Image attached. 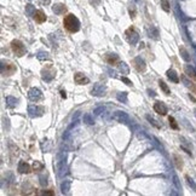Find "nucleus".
Segmentation results:
<instances>
[{"instance_id": "a878e982", "label": "nucleus", "mask_w": 196, "mask_h": 196, "mask_svg": "<svg viewBox=\"0 0 196 196\" xmlns=\"http://www.w3.org/2000/svg\"><path fill=\"white\" fill-rule=\"evenodd\" d=\"M70 188V182L69 180H64V183L62 184V193H67Z\"/></svg>"}, {"instance_id": "39448f33", "label": "nucleus", "mask_w": 196, "mask_h": 196, "mask_svg": "<svg viewBox=\"0 0 196 196\" xmlns=\"http://www.w3.org/2000/svg\"><path fill=\"white\" fill-rule=\"evenodd\" d=\"M132 64H133L134 69H136L138 73H144L145 69H147V64H145V62L142 59V57H136V58L132 61Z\"/></svg>"}, {"instance_id": "20e7f679", "label": "nucleus", "mask_w": 196, "mask_h": 196, "mask_svg": "<svg viewBox=\"0 0 196 196\" xmlns=\"http://www.w3.org/2000/svg\"><path fill=\"white\" fill-rule=\"evenodd\" d=\"M125 35H126L127 41H129L130 44H132V45L137 44V43H138V40H139V35H138L137 31H136L133 27H130V28L125 32Z\"/></svg>"}, {"instance_id": "f03ea898", "label": "nucleus", "mask_w": 196, "mask_h": 196, "mask_svg": "<svg viewBox=\"0 0 196 196\" xmlns=\"http://www.w3.org/2000/svg\"><path fill=\"white\" fill-rule=\"evenodd\" d=\"M11 50L17 57H22L27 53V49L21 40H12L11 41Z\"/></svg>"}, {"instance_id": "7c9ffc66", "label": "nucleus", "mask_w": 196, "mask_h": 196, "mask_svg": "<svg viewBox=\"0 0 196 196\" xmlns=\"http://www.w3.org/2000/svg\"><path fill=\"white\" fill-rule=\"evenodd\" d=\"M43 194H44V195H55L53 191H45V190L43 191Z\"/></svg>"}, {"instance_id": "9d476101", "label": "nucleus", "mask_w": 196, "mask_h": 196, "mask_svg": "<svg viewBox=\"0 0 196 196\" xmlns=\"http://www.w3.org/2000/svg\"><path fill=\"white\" fill-rule=\"evenodd\" d=\"M50 68H51V65H47V67H45V68L43 69V79H44V80H46V81L52 80V79L55 78V75H56L55 69H52L51 71H49Z\"/></svg>"}, {"instance_id": "423d86ee", "label": "nucleus", "mask_w": 196, "mask_h": 196, "mask_svg": "<svg viewBox=\"0 0 196 196\" xmlns=\"http://www.w3.org/2000/svg\"><path fill=\"white\" fill-rule=\"evenodd\" d=\"M28 96H29V99L33 100V102H38V100L43 99V93H41V91H40L39 88H36V87H33V88L29 90Z\"/></svg>"}, {"instance_id": "cd10ccee", "label": "nucleus", "mask_w": 196, "mask_h": 196, "mask_svg": "<svg viewBox=\"0 0 196 196\" xmlns=\"http://www.w3.org/2000/svg\"><path fill=\"white\" fill-rule=\"evenodd\" d=\"M130 16L132 17V18H134V17H136V9H134V6L130 7Z\"/></svg>"}, {"instance_id": "c85d7f7f", "label": "nucleus", "mask_w": 196, "mask_h": 196, "mask_svg": "<svg viewBox=\"0 0 196 196\" xmlns=\"http://www.w3.org/2000/svg\"><path fill=\"white\" fill-rule=\"evenodd\" d=\"M188 86H189V87H190V88H191V90H193V91L196 93V86L194 85V84H191V82L189 84V82H188Z\"/></svg>"}, {"instance_id": "6ab92c4d", "label": "nucleus", "mask_w": 196, "mask_h": 196, "mask_svg": "<svg viewBox=\"0 0 196 196\" xmlns=\"http://www.w3.org/2000/svg\"><path fill=\"white\" fill-rule=\"evenodd\" d=\"M99 88V85H96L93 88H92V95H96V96H102V95H104V87H102L100 90H98Z\"/></svg>"}, {"instance_id": "4be33fe9", "label": "nucleus", "mask_w": 196, "mask_h": 196, "mask_svg": "<svg viewBox=\"0 0 196 196\" xmlns=\"http://www.w3.org/2000/svg\"><path fill=\"white\" fill-rule=\"evenodd\" d=\"M180 55H182V57L184 58V61H186V62L190 61V56H189V53L186 52V50L184 49V47H180Z\"/></svg>"}, {"instance_id": "7ed1b4c3", "label": "nucleus", "mask_w": 196, "mask_h": 196, "mask_svg": "<svg viewBox=\"0 0 196 196\" xmlns=\"http://www.w3.org/2000/svg\"><path fill=\"white\" fill-rule=\"evenodd\" d=\"M16 71V65L11 62L1 61V74L4 76H10Z\"/></svg>"}, {"instance_id": "1a4fd4ad", "label": "nucleus", "mask_w": 196, "mask_h": 196, "mask_svg": "<svg viewBox=\"0 0 196 196\" xmlns=\"http://www.w3.org/2000/svg\"><path fill=\"white\" fill-rule=\"evenodd\" d=\"M105 61L110 65H119L120 64V58L116 53H107L105 55Z\"/></svg>"}, {"instance_id": "a211bd4d", "label": "nucleus", "mask_w": 196, "mask_h": 196, "mask_svg": "<svg viewBox=\"0 0 196 196\" xmlns=\"http://www.w3.org/2000/svg\"><path fill=\"white\" fill-rule=\"evenodd\" d=\"M173 159H174V163H176L177 168H178V169H183V160H182V157H180L179 155L174 154V155H173Z\"/></svg>"}, {"instance_id": "412c9836", "label": "nucleus", "mask_w": 196, "mask_h": 196, "mask_svg": "<svg viewBox=\"0 0 196 196\" xmlns=\"http://www.w3.org/2000/svg\"><path fill=\"white\" fill-rule=\"evenodd\" d=\"M168 121H169V126H171L173 130H178V129H179V127H178V124H177V121H176L174 117L169 116V117H168Z\"/></svg>"}, {"instance_id": "f257e3e1", "label": "nucleus", "mask_w": 196, "mask_h": 196, "mask_svg": "<svg viewBox=\"0 0 196 196\" xmlns=\"http://www.w3.org/2000/svg\"><path fill=\"white\" fill-rule=\"evenodd\" d=\"M63 27L69 33H76L80 29V21L73 14H69L63 18Z\"/></svg>"}, {"instance_id": "bb28decb", "label": "nucleus", "mask_w": 196, "mask_h": 196, "mask_svg": "<svg viewBox=\"0 0 196 196\" xmlns=\"http://www.w3.org/2000/svg\"><path fill=\"white\" fill-rule=\"evenodd\" d=\"M126 97H127V93H126V92H124V95H119V96H117V98H119V100H124L125 103L127 102V99H126Z\"/></svg>"}, {"instance_id": "6e6552de", "label": "nucleus", "mask_w": 196, "mask_h": 196, "mask_svg": "<svg viewBox=\"0 0 196 196\" xmlns=\"http://www.w3.org/2000/svg\"><path fill=\"white\" fill-rule=\"evenodd\" d=\"M154 110L159 115H162V116H165V115L167 114V107H166V104H165L163 102H160V100L155 102V104H154Z\"/></svg>"}, {"instance_id": "ddd939ff", "label": "nucleus", "mask_w": 196, "mask_h": 196, "mask_svg": "<svg viewBox=\"0 0 196 196\" xmlns=\"http://www.w3.org/2000/svg\"><path fill=\"white\" fill-rule=\"evenodd\" d=\"M18 172H19V173H26V174H28V173L32 172V168H31V166L26 162V161H21V162L18 163Z\"/></svg>"}, {"instance_id": "f3484780", "label": "nucleus", "mask_w": 196, "mask_h": 196, "mask_svg": "<svg viewBox=\"0 0 196 196\" xmlns=\"http://www.w3.org/2000/svg\"><path fill=\"white\" fill-rule=\"evenodd\" d=\"M159 86H160V88H161L163 92H165V95H167V96H169V95H171V91H169V88H168L167 84L163 81V80H159Z\"/></svg>"}, {"instance_id": "c756f323", "label": "nucleus", "mask_w": 196, "mask_h": 196, "mask_svg": "<svg viewBox=\"0 0 196 196\" xmlns=\"http://www.w3.org/2000/svg\"><path fill=\"white\" fill-rule=\"evenodd\" d=\"M121 80H122V81L126 82V84H127L129 86H132V82H131L130 80H129V79H126V78H121Z\"/></svg>"}, {"instance_id": "2f4dec72", "label": "nucleus", "mask_w": 196, "mask_h": 196, "mask_svg": "<svg viewBox=\"0 0 196 196\" xmlns=\"http://www.w3.org/2000/svg\"><path fill=\"white\" fill-rule=\"evenodd\" d=\"M61 96H62V98H65V97H67V95H65L64 91H61Z\"/></svg>"}, {"instance_id": "9b49d317", "label": "nucleus", "mask_w": 196, "mask_h": 196, "mask_svg": "<svg viewBox=\"0 0 196 196\" xmlns=\"http://www.w3.org/2000/svg\"><path fill=\"white\" fill-rule=\"evenodd\" d=\"M33 18H34L35 22H38V23H44V22L47 19L45 12H43L41 10H35V12H34V15H33Z\"/></svg>"}, {"instance_id": "aec40b11", "label": "nucleus", "mask_w": 196, "mask_h": 196, "mask_svg": "<svg viewBox=\"0 0 196 196\" xmlns=\"http://www.w3.org/2000/svg\"><path fill=\"white\" fill-rule=\"evenodd\" d=\"M119 69H120V71H121L122 74H129V73H130L129 67H127L126 63H124V62H121V63L119 64Z\"/></svg>"}, {"instance_id": "f8f14e48", "label": "nucleus", "mask_w": 196, "mask_h": 196, "mask_svg": "<svg viewBox=\"0 0 196 196\" xmlns=\"http://www.w3.org/2000/svg\"><path fill=\"white\" fill-rule=\"evenodd\" d=\"M74 81L76 82L78 85H86V84L90 82V80H88V78L85 76L82 73H76V74L74 75Z\"/></svg>"}, {"instance_id": "4468645a", "label": "nucleus", "mask_w": 196, "mask_h": 196, "mask_svg": "<svg viewBox=\"0 0 196 196\" xmlns=\"http://www.w3.org/2000/svg\"><path fill=\"white\" fill-rule=\"evenodd\" d=\"M52 11L56 14V15H64L67 12V7L63 4H55L52 6Z\"/></svg>"}, {"instance_id": "5701e85b", "label": "nucleus", "mask_w": 196, "mask_h": 196, "mask_svg": "<svg viewBox=\"0 0 196 196\" xmlns=\"http://www.w3.org/2000/svg\"><path fill=\"white\" fill-rule=\"evenodd\" d=\"M33 168H34V171L39 172V171H43V169H44V165L40 163L39 161H34V163H33Z\"/></svg>"}, {"instance_id": "b1692460", "label": "nucleus", "mask_w": 196, "mask_h": 196, "mask_svg": "<svg viewBox=\"0 0 196 196\" xmlns=\"http://www.w3.org/2000/svg\"><path fill=\"white\" fill-rule=\"evenodd\" d=\"M26 12H27V15L33 16V15H34V12H35V7L33 6L32 4H28V5L26 6Z\"/></svg>"}, {"instance_id": "2eb2a0df", "label": "nucleus", "mask_w": 196, "mask_h": 196, "mask_svg": "<svg viewBox=\"0 0 196 196\" xmlns=\"http://www.w3.org/2000/svg\"><path fill=\"white\" fill-rule=\"evenodd\" d=\"M166 75H167V78L171 80L172 82H174V84H178L179 82V78H178V74L173 70V69H169V70H167V73H166Z\"/></svg>"}, {"instance_id": "dca6fc26", "label": "nucleus", "mask_w": 196, "mask_h": 196, "mask_svg": "<svg viewBox=\"0 0 196 196\" xmlns=\"http://www.w3.org/2000/svg\"><path fill=\"white\" fill-rule=\"evenodd\" d=\"M184 70H185V74L191 79V80H194L196 81V71L195 69L193 68V67H190V65H186L185 68H184Z\"/></svg>"}, {"instance_id": "393cba45", "label": "nucleus", "mask_w": 196, "mask_h": 196, "mask_svg": "<svg viewBox=\"0 0 196 196\" xmlns=\"http://www.w3.org/2000/svg\"><path fill=\"white\" fill-rule=\"evenodd\" d=\"M161 7L165 12H169V2L168 0H161Z\"/></svg>"}, {"instance_id": "0eeeda50", "label": "nucleus", "mask_w": 196, "mask_h": 196, "mask_svg": "<svg viewBox=\"0 0 196 196\" xmlns=\"http://www.w3.org/2000/svg\"><path fill=\"white\" fill-rule=\"evenodd\" d=\"M28 113L29 115L34 117V116H40L45 113V108L44 107H39V105H31L28 108Z\"/></svg>"}]
</instances>
